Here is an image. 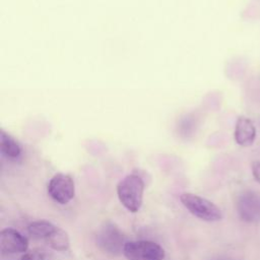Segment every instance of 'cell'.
Segmentation results:
<instances>
[{"label": "cell", "mask_w": 260, "mask_h": 260, "mask_svg": "<svg viewBox=\"0 0 260 260\" xmlns=\"http://www.w3.org/2000/svg\"><path fill=\"white\" fill-rule=\"evenodd\" d=\"M144 182L136 174L124 177L117 185V195L121 204L130 212H137L143 200Z\"/></svg>", "instance_id": "1"}, {"label": "cell", "mask_w": 260, "mask_h": 260, "mask_svg": "<svg viewBox=\"0 0 260 260\" xmlns=\"http://www.w3.org/2000/svg\"><path fill=\"white\" fill-rule=\"evenodd\" d=\"M180 200L193 215L202 220L217 221L222 218L220 208L206 198L190 192H185L180 195Z\"/></svg>", "instance_id": "2"}, {"label": "cell", "mask_w": 260, "mask_h": 260, "mask_svg": "<svg viewBox=\"0 0 260 260\" xmlns=\"http://www.w3.org/2000/svg\"><path fill=\"white\" fill-rule=\"evenodd\" d=\"M126 244L122 231L112 221H105L96 234V245L103 252L117 256L123 253Z\"/></svg>", "instance_id": "3"}, {"label": "cell", "mask_w": 260, "mask_h": 260, "mask_svg": "<svg viewBox=\"0 0 260 260\" xmlns=\"http://www.w3.org/2000/svg\"><path fill=\"white\" fill-rule=\"evenodd\" d=\"M123 254L128 260H164L165 250L160 245L151 241L126 242Z\"/></svg>", "instance_id": "4"}, {"label": "cell", "mask_w": 260, "mask_h": 260, "mask_svg": "<svg viewBox=\"0 0 260 260\" xmlns=\"http://www.w3.org/2000/svg\"><path fill=\"white\" fill-rule=\"evenodd\" d=\"M49 195L60 204H67L75 195V185L73 179L63 173H58L52 177L48 184Z\"/></svg>", "instance_id": "5"}, {"label": "cell", "mask_w": 260, "mask_h": 260, "mask_svg": "<svg viewBox=\"0 0 260 260\" xmlns=\"http://www.w3.org/2000/svg\"><path fill=\"white\" fill-rule=\"evenodd\" d=\"M237 209L240 217L248 222L260 220V194L253 191L242 193L237 201Z\"/></svg>", "instance_id": "6"}, {"label": "cell", "mask_w": 260, "mask_h": 260, "mask_svg": "<svg viewBox=\"0 0 260 260\" xmlns=\"http://www.w3.org/2000/svg\"><path fill=\"white\" fill-rule=\"evenodd\" d=\"M28 248L27 239L12 228L0 232V249L3 253H24Z\"/></svg>", "instance_id": "7"}, {"label": "cell", "mask_w": 260, "mask_h": 260, "mask_svg": "<svg viewBox=\"0 0 260 260\" xmlns=\"http://www.w3.org/2000/svg\"><path fill=\"white\" fill-rule=\"evenodd\" d=\"M234 136L240 146H251L256 138V129L253 122L247 117H239L236 122Z\"/></svg>", "instance_id": "8"}, {"label": "cell", "mask_w": 260, "mask_h": 260, "mask_svg": "<svg viewBox=\"0 0 260 260\" xmlns=\"http://www.w3.org/2000/svg\"><path fill=\"white\" fill-rule=\"evenodd\" d=\"M0 149L9 158H17L21 153V148L17 141L3 130L0 131Z\"/></svg>", "instance_id": "9"}, {"label": "cell", "mask_w": 260, "mask_h": 260, "mask_svg": "<svg viewBox=\"0 0 260 260\" xmlns=\"http://www.w3.org/2000/svg\"><path fill=\"white\" fill-rule=\"evenodd\" d=\"M47 240L49 242L50 247L56 251L64 252L69 249V236L64 230L60 228H56V230L47 238Z\"/></svg>", "instance_id": "10"}, {"label": "cell", "mask_w": 260, "mask_h": 260, "mask_svg": "<svg viewBox=\"0 0 260 260\" xmlns=\"http://www.w3.org/2000/svg\"><path fill=\"white\" fill-rule=\"evenodd\" d=\"M56 228L57 226L48 220H37L29 223L27 226V232L34 238L47 239L56 230Z\"/></svg>", "instance_id": "11"}, {"label": "cell", "mask_w": 260, "mask_h": 260, "mask_svg": "<svg viewBox=\"0 0 260 260\" xmlns=\"http://www.w3.org/2000/svg\"><path fill=\"white\" fill-rule=\"evenodd\" d=\"M44 258L45 252L43 250H32L21 256V260H43Z\"/></svg>", "instance_id": "12"}, {"label": "cell", "mask_w": 260, "mask_h": 260, "mask_svg": "<svg viewBox=\"0 0 260 260\" xmlns=\"http://www.w3.org/2000/svg\"><path fill=\"white\" fill-rule=\"evenodd\" d=\"M252 174L254 179L260 184V160L254 161L252 165Z\"/></svg>", "instance_id": "13"}, {"label": "cell", "mask_w": 260, "mask_h": 260, "mask_svg": "<svg viewBox=\"0 0 260 260\" xmlns=\"http://www.w3.org/2000/svg\"><path fill=\"white\" fill-rule=\"evenodd\" d=\"M209 260H236L234 258H231V257H225V256H218V257H214V258H211Z\"/></svg>", "instance_id": "14"}]
</instances>
